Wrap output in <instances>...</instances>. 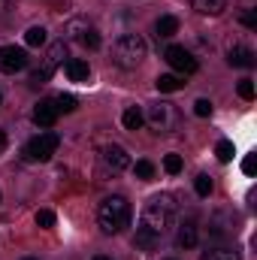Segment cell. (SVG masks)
Wrapping results in <instances>:
<instances>
[{
	"label": "cell",
	"mask_w": 257,
	"mask_h": 260,
	"mask_svg": "<svg viewBox=\"0 0 257 260\" xmlns=\"http://www.w3.org/2000/svg\"><path fill=\"white\" fill-rule=\"evenodd\" d=\"M176 221V200L173 194H154L145 203V212H142V227L151 230L154 236H164Z\"/></svg>",
	"instance_id": "obj_1"
},
{
	"label": "cell",
	"mask_w": 257,
	"mask_h": 260,
	"mask_svg": "<svg viewBox=\"0 0 257 260\" xmlns=\"http://www.w3.org/2000/svg\"><path fill=\"white\" fill-rule=\"evenodd\" d=\"M97 224H100V230H103L106 236L121 233L130 224V203L118 194L106 197V200L97 206Z\"/></svg>",
	"instance_id": "obj_2"
},
{
	"label": "cell",
	"mask_w": 257,
	"mask_h": 260,
	"mask_svg": "<svg viewBox=\"0 0 257 260\" xmlns=\"http://www.w3.org/2000/svg\"><path fill=\"white\" fill-rule=\"evenodd\" d=\"M145 55H148V46H145V40L136 37V34H124V37L115 43V49H112V61L118 67H124V70L139 67L145 61Z\"/></svg>",
	"instance_id": "obj_3"
},
{
	"label": "cell",
	"mask_w": 257,
	"mask_h": 260,
	"mask_svg": "<svg viewBox=\"0 0 257 260\" xmlns=\"http://www.w3.org/2000/svg\"><path fill=\"white\" fill-rule=\"evenodd\" d=\"M145 121H148V127L157 130V133H173V130L179 127L182 115H179L176 103H154V106H148Z\"/></svg>",
	"instance_id": "obj_4"
},
{
	"label": "cell",
	"mask_w": 257,
	"mask_h": 260,
	"mask_svg": "<svg viewBox=\"0 0 257 260\" xmlns=\"http://www.w3.org/2000/svg\"><path fill=\"white\" fill-rule=\"evenodd\" d=\"M58 145H61V136H58V133H40V136H34V139L24 145V160H30V164H46V160H52V154L58 151Z\"/></svg>",
	"instance_id": "obj_5"
},
{
	"label": "cell",
	"mask_w": 257,
	"mask_h": 260,
	"mask_svg": "<svg viewBox=\"0 0 257 260\" xmlns=\"http://www.w3.org/2000/svg\"><path fill=\"white\" fill-rule=\"evenodd\" d=\"M64 58H67L64 40H61V43H52L49 52H46V58H43V67H37V70L30 73V85H46V82L55 76L58 64H64Z\"/></svg>",
	"instance_id": "obj_6"
},
{
	"label": "cell",
	"mask_w": 257,
	"mask_h": 260,
	"mask_svg": "<svg viewBox=\"0 0 257 260\" xmlns=\"http://www.w3.org/2000/svg\"><path fill=\"white\" fill-rule=\"evenodd\" d=\"M67 40H73V43H79L82 49H100V34H97V27L91 24V21H85V18H73L70 24H67Z\"/></svg>",
	"instance_id": "obj_7"
},
{
	"label": "cell",
	"mask_w": 257,
	"mask_h": 260,
	"mask_svg": "<svg viewBox=\"0 0 257 260\" xmlns=\"http://www.w3.org/2000/svg\"><path fill=\"white\" fill-rule=\"evenodd\" d=\"M164 58H167V64L173 67V70H179L182 76H191V73H197V70H200L197 58H194L185 46H170V49L164 52Z\"/></svg>",
	"instance_id": "obj_8"
},
{
	"label": "cell",
	"mask_w": 257,
	"mask_h": 260,
	"mask_svg": "<svg viewBox=\"0 0 257 260\" xmlns=\"http://www.w3.org/2000/svg\"><path fill=\"white\" fill-rule=\"evenodd\" d=\"M27 52L18 46H0V73H21L27 67Z\"/></svg>",
	"instance_id": "obj_9"
},
{
	"label": "cell",
	"mask_w": 257,
	"mask_h": 260,
	"mask_svg": "<svg viewBox=\"0 0 257 260\" xmlns=\"http://www.w3.org/2000/svg\"><path fill=\"white\" fill-rule=\"evenodd\" d=\"M103 167L112 170V173H121V170L130 167V154L121 145H106V148H103Z\"/></svg>",
	"instance_id": "obj_10"
},
{
	"label": "cell",
	"mask_w": 257,
	"mask_h": 260,
	"mask_svg": "<svg viewBox=\"0 0 257 260\" xmlns=\"http://www.w3.org/2000/svg\"><path fill=\"white\" fill-rule=\"evenodd\" d=\"M58 106H55V100H40L37 103V109H34V121L40 124V127H52L55 121H58Z\"/></svg>",
	"instance_id": "obj_11"
},
{
	"label": "cell",
	"mask_w": 257,
	"mask_h": 260,
	"mask_svg": "<svg viewBox=\"0 0 257 260\" xmlns=\"http://www.w3.org/2000/svg\"><path fill=\"white\" fill-rule=\"evenodd\" d=\"M227 64L230 67H242V70H251L254 67V52L248 46H230L227 52Z\"/></svg>",
	"instance_id": "obj_12"
},
{
	"label": "cell",
	"mask_w": 257,
	"mask_h": 260,
	"mask_svg": "<svg viewBox=\"0 0 257 260\" xmlns=\"http://www.w3.org/2000/svg\"><path fill=\"white\" fill-rule=\"evenodd\" d=\"M197 239H200V236H197V224H194V221H182L179 230H176V245L188 251V248L197 245Z\"/></svg>",
	"instance_id": "obj_13"
},
{
	"label": "cell",
	"mask_w": 257,
	"mask_h": 260,
	"mask_svg": "<svg viewBox=\"0 0 257 260\" xmlns=\"http://www.w3.org/2000/svg\"><path fill=\"white\" fill-rule=\"evenodd\" d=\"M64 70H67V76H70V82H88L91 79V67L82 58H70Z\"/></svg>",
	"instance_id": "obj_14"
},
{
	"label": "cell",
	"mask_w": 257,
	"mask_h": 260,
	"mask_svg": "<svg viewBox=\"0 0 257 260\" xmlns=\"http://www.w3.org/2000/svg\"><path fill=\"white\" fill-rule=\"evenodd\" d=\"M154 34H157L160 40L176 37V34H179V18H176V15H160L157 24H154Z\"/></svg>",
	"instance_id": "obj_15"
},
{
	"label": "cell",
	"mask_w": 257,
	"mask_h": 260,
	"mask_svg": "<svg viewBox=\"0 0 257 260\" xmlns=\"http://www.w3.org/2000/svg\"><path fill=\"white\" fill-rule=\"evenodd\" d=\"M191 6L200 15H221L227 9V0H191Z\"/></svg>",
	"instance_id": "obj_16"
},
{
	"label": "cell",
	"mask_w": 257,
	"mask_h": 260,
	"mask_svg": "<svg viewBox=\"0 0 257 260\" xmlns=\"http://www.w3.org/2000/svg\"><path fill=\"white\" fill-rule=\"evenodd\" d=\"M157 91L160 94H173V91H182L185 88V79L182 76H173V73H167V76H157Z\"/></svg>",
	"instance_id": "obj_17"
},
{
	"label": "cell",
	"mask_w": 257,
	"mask_h": 260,
	"mask_svg": "<svg viewBox=\"0 0 257 260\" xmlns=\"http://www.w3.org/2000/svg\"><path fill=\"white\" fill-rule=\"evenodd\" d=\"M121 121H124V127H127V130H139V127H142V121H145V115H142V109H139V106H130V109H124Z\"/></svg>",
	"instance_id": "obj_18"
},
{
	"label": "cell",
	"mask_w": 257,
	"mask_h": 260,
	"mask_svg": "<svg viewBox=\"0 0 257 260\" xmlns=\"http://www.w3.org/2000/svg\"><path fill=\"white\" fill-rule=\"evenodd\" d=\"M200 260H239V251H233V248H209Z\"/></svg>",
	"instance_id": "obj_19"
},
{
	"label": "cell",
	"mask_w": 257,
	"mask_h": 260,
	"mask_svg": "<svg viewBox=\"0 0 257 260\" xmlns=\"http://www.w3.org/2000/svg\"><path fill=\"white\" fill-rule=\"evenodd\" d=\"M46 40H49V37H46V27H30V30L24 34V43L34 46V49H37V46H46Z\"/></svg>",
	"instance_id": "obj_20"
},
{
	"label": "cell",
	"mask_w": 257,
	"mask_h": 260,
	"mask_svg": "<svg viewBox=\"0 0 257 260\" xmlns=\"http://www.w3.org/2000/svg\"><path fill=\"white\" fill-rule=\"evenodd\" d=\"M215 154H218V160H221V164H227V160H233L236 148H233V142H230V139H221V142L215 145Z\"/></svg>",
	"instance_id": "obj_21"
},
{
	"label": "cell",
	"mask_w": 257,
	"mask_h": 260,
	"mask_svg": "<svg viewBox=\"0 0 257 260\" xmlns=\"http://www.w3.org/2000/svg\"><path fill=\"white\" fill-rule=\"evenodd\" d=\"M157 239H160V236H154V233H151V230H145V227H139V230H136V245H139V248H154V245H157Z\"/></svg>",
	"instance_id": "obj_22"
},
{
	"label": "cell",
	"mask_w": 257,
	"mask_h": 260,
	"mask_svg": "<svg viewBox=\"0 0 257 260\" xmlns=\"http://www.w3.org/2000/svg\"><path fill=\"white\" fill-rule=\"evenodd\" d=\"M194 191H197L200 197H209L212 194V179H209L206 173H200V176L194 179Z\"/></svg>",
	"instance_id": "obj_23"
},
{
	"label": "cell",
	"mask_w": 257,
	"mask_h": 260,
	"mask_svg": "<svg viewBox=\"0 0 257 260\" xmlns=\"http://www.w3.org/2000/svg\"><path fill=\"white\" fill-rule=\"evenodd\" d=\"M164 170H167L170 176H179V173H182V157H179V154H167V157H164Z\"/></svg>",
	"instance_id": "obj_24"
},
{
	"label": "cell",
	"mask_w": 257,
	"mask_h": 260,
	"mask_svg": "<svg viewBox=\"0 0 257 260\" xmlns=\"http://www.w3.org/2000/svg\"><path fill=\"white\" fill-rule=\"evenodd\" d=\"M55 106H58V112H76V97L61 94V97H55Z\"/></svg>",
	"instance_id": "obj_25"
},
{
	"label": "cell",
	"mask_w": 257,
	"mask_h": 260,
	"mask_svg": "<svg viewBox=\"0 0 257 260\" xmlns=\"http://www.w3.org/2000/svg\"><path fill=\"white\" fill-rule=\"evenodd\" d=\"M133 170H136L139 179H151V176H154V164H151V160H136Z\"/></svg>",
	"instance_id": "obj_26"
},
{
	"label": "cell",
	"mask_w": 257,
	"mask_h": 260,
	"mask_svg": "<svg viewBox=\"0 0 257 260\" xmlns=\"http://www.w3.org/2000/svg\"><path fill=\"white\" fill-rule=\"evenodd\" d=\"M37 224H40V227H46V230H49V227H55V212L40 209V212H37Z\"/></svg>",
	"instance_id": "obj_27"
},
{
	"label": "cell",
	"mask_w": 257,
	"mask_h": 260,
	"mask_svg": "<svg viewBox=\"0 0 257 260\" xmlns=\"http://www.w3.org/2000/svg\"><path fill=\"white\" fill-rule=\"evenodd\" d=\"M236 91H239V97H242V100H254V85H251V79H242Z\"/></svg>",
	"instance_id": "obj_28"
},
{
	"label": "cell",
	"mask_w": 257,
	"mask_h": 260,
	"mask_svg": "<svg viewBox=\"0 0 257 260\" xmlns=\"http://www.w3.org/2000/svg\"><path fill=\"white\" fill-rule=\"evenodd\" d=\"M194 115L209 118V115H212V103H209V100H197V103H194Z\"/></svg>",
	"instance_id": "obj_29"
},
{
	"label": "cell",
	"mask_w": 257,
	"mask_h": 260,
	"mask_svg": "<svg viewBox=\"0 0 257 260\" xmlns=\"http://www.w3.org/2000/svg\"><path fill=\"white\" fill-rule=\"evenodd\" d=\"M242 24H245V27H257V15L251 12V9H248V12H242Z\"/></svg>",
	"instance_id": "obj_30"
},
{
	"label": "cell",
	"mask_w": 257,
	"mask_h": 260,
	"mask_svg": "<svg viewBox=\"0 0 257 260\" xmlns=\"http://www.w3.org/2000/svg\"><path fill=\"white\" fill-rule=\"evenodd\" d=\"M242 173H248V176L254 173V157H245V160H242Z\"/></svg>",
	"instance_id": "obj_31"
},
{
	"label": "cell",
	"mask_w": 257,
	"mask_h": 260,
	"mask_svg": "<svg viewBox=\"0 0 257 260\" xmlns=\"http://www.w3.org/2000/svg\"><path fill=\"white\" fill-rule=\"evenodd\" d=\"M3 148H6V133L0 130V151H3Z\"/></svg>",
	"instance_id": "obj_32"
},
{
	"label": "cell",
	"mask_w": 257,
	"mask_h": 260,
	"mask_svg": "<svg viewBox=\"0 0 257 260\" xmlns=\"http://www.w3.org/2000/svg\"><path fill=\"white\" fill-rule=\"evenodd\" d=\"M94 260H112V257H106V254H97V257H94Z\"/></svg>",
	"instance_id": "obj_33"
},
{
	"label": "cell",
	"mask_w": 257,
	"mask_h": 260,
	"mask_svg": "<svg viewBox=\"0 0 257 260\" xmlns=\"http://www.w3.org/2000/svg\"><path fill=\"white\" fill-rule=\"evenodd\" d=\"M21 260H40V257H21Z\"/></svg>",
	"instance_id": "obj_34"
}]
</instances>
